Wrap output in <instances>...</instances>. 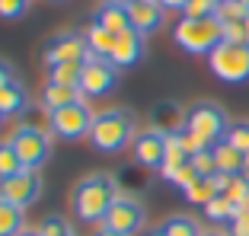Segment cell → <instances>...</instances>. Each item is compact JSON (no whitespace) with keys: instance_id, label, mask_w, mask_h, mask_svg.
<instances>
[{"instance_id":"6da1fadb","label":"cell","mask_w":249,"mask_h":236,"mask_svg":"<svg viewBox=\"0 0 249 236\" xmlns=\"http://www.w3.org/2000/svg\"><path fill=\"white\" fill-rule=\"evenodd\" d=\"M115 198H118L115 179H112L109 172H89V176H83L80 182L73 185V192H71V214L77 217L80 223L96 227V223L106 220V214H109V207H112Z\"/></svg>"},{"instance_id":"7a4b0ae2","label":"cell","mask_w":249,"mask_h":236,"mask_svg":"<svg viewBox=\"0 0 249 236\" xmlns=\"http://www.w3.org/2000/svg\"><path fill=\"white\" fill-rule=\"evenodd\" d=\"M134 137H138V118L131 109L115 105V109H103L93 115L89 144L99 153H122L124 147H131Z\"/></svg>"},{"instance_id":"3957f363","label":"cell","mask_w":249,"mask_h":236,"mask_svg":"<svg viewBox=\"0 0 249 236\" xmlns=\"http://www.w3.org/2000/svg\"><path fill=\"white\" fill-rule=\"evenodd\" d=\"M173 42L185 54H211L224 42V22L217 16H208V19H189V16H182L173 26Z\"/></svg>"},{"instance_id":"277c9868","label":"cell","mask_w":249,"mask_h":236,"mask_svg":"<svg viewBox=\"0 0 249 236\" xmlns=\"http://www.w3.org/2000/svg\"><path fill=\"white\" fill-rule=\"evenodd\" d=\"M93 115L96 112L89 109V99H80V102L61 105V109H52V134L54 140H83L89 137V128H93Z\"/></svg>"},{"instance_id":"5b68a950","label":"cell","mask_w":249,"mask_h":236,"mask_svg":"<svg viewBox=\"0 0 249 236\" xmlns=\"http://www.w3.org/2000/svg\"><path fill=\"white\" fill-rule=\"evenodd\" d=\"M208 67L220 83H243L249 80V42H220L211 54H208Z\"/></svg>"},{"instance_id":"8992f818","label":"cell","mask_w":249,"mask_h":236,"mask_svg":"<svg viewBox=\"0 0 249 236\" xmlns=\"http://www.w3.org/2000/svg\"><path fill=\"white\" fill-rule=\"evenodd\" d=\"M185 128L195 131L201 140H208L214 147L217 140H224V134L230 128V118L217 102H195L185 109Z\"/></svg>"},{"instance_id":"52a82bcc","label":"cell","mask_w":249,"mask_h":236,"mask_svg":"<svg viewBox=\"0 0 249 236\" xmlns=\"http://www.w3.org/2000/svg\"><path fill=\"white\" fill-rule=\"evenodd\" d=\"M52 134L48 131H38V128H26V125H16L13 134H10V144L16 147L22 166L26 169H42L48 156H52Z\"/></svg>"},{"instance_id":"ba28073f","label":"cell","mask_w":249,"mask_h":236,"mask_svg":"<svg viewBox=\"0 0 249 236\" xmlns=\"http://www.w3.org/2000/svg\"><path fill=\"white\" fill-rule=\"evenodd\" d=\"M118 86V67L109 58L89 54L83 61V77H80V93L87 99H103Z\"/></svg>"},{"instance_id":"9c48e42d","label":"cell","mask_w":249,"mask_h":236,"mask_svg":"<svg viewBox=\"0 0 249 236\" xmlns=\"http://www.w3.org/2000/svg\"><path fill=\"white\" fill-rule=\"evenodd\" d=\"M87 58H89L87 38H83V32H77V29L54 32V35L42 45L45 70H48V67H54V64H64V61H87Z\"/></svg>"},{"instance_id":"30bf717a","label":"cell","mask_w":249,"mask_h":236,"mask_svg":"<svg viewBox=\"0 0 249 236\" xmlns=\"http://www.w3.org/2000/svg\"><path fill=\"white\" fill-rule=\"evenodd\" d=\"M103 223L112 227V230H118V233H124V236H134V233L144 230L147 211H144V204H141V198H134V195H118V198L112 201V207H109V214H106Z\"/></svg>"},{"instance_id":"8fae6325","label":"cell","mask_w":249,"mask_h":236,"mask_svg":"<svg viewBox=\"0 0 249 236\" xmlns=\"http://www.w3.org/2000/svg\"><path fill=\"white\" fill-rule=\"evenodd\" d=\"M0 198H7L10 204L22 207V211L29 204H36L42 198V176H38V169H22L16 176L3 179L0 182Z\"/></svg>"},{"instance_id":"7c38bea8","label":"cell","mask_w":249,"mask_h":236,"mask_svg":"<svg viewBox=\"0 0 249 236\" xmlns=\"http://www.w3.org/2000/svg\"><path fill=\"white\" fill-rule=\"evenodd\" d=\"M134 163H141L144 169H160L166 160V134L157 128H141L138 137L131 140Z\"/></svg>"},{"instance_id":"4fadbf2b","label":"cell","mask_w":249,"mask_h":236,"mask_svg":"<svg viewBox=\"0 0 249 236\" xmlns=\"http://www.w3.org/2000/svg\"><path fill=\"white\" fill-rule=\"evenodd\" d=\"M128 16H131V29L141 32V35H154L157 29L166 19V10L160 7V0H134L128 7Z\"/></svg>"},{"instance_id":"5bb4252c","label":"cell","mask_w":249,"mask_h":236,"mask_svg":"<svg viewBox=\"0 0 249 236\" xmlns=\"http://www.w3.org/2000/svg\"><path fill=\"white\" fill-rule=\"evenodd\" d=\"M141 58H144V35H141V32H134V29L122 32V35L115 38V48H112L109 61L118 67V70H122V67H134Z\"/></svg>"},{"instance_id":"9a60e30c","label":"cell","mask_w":249,"mask_h":236,"mask_svg":"<svg viewBox=\"0 0 249 236\" xmlns=\"http://www.w3.org/2000/svg\"><path fill=\"white\" fill-rule=\"evenodd\" d=\"M150 169H144L141 163H122L115 172H112V179H115L118 185V195H144L147 185H150V176H147Z\"/></svg>"},{"instance_id":"2e32d148","label":"cell","mask_w":249,"mask_h":236,"mask_svg":"<svg viewBox=\"0 0 249 236\" xmlns=\"http://www.w3.org/2000/svg\"><path fill=\"white\" fill-rule=\"evenodd\" d=\"M89 22H93V26H103V29H109V32H115V35H122V32L131 29V16H128V7L106 3V0L93 10Z\"/></svg>"},{"instance_id":"e0dca14e","label":"cell","mask_w":249,"mask_h":236,"mask_svg":"<svg viewBox=\"0 0 249 236\" xmlns=\"http://www.w3.org/2000/svg\"><path fill=\"white\" fill-rule=\"evenodd\" d=\"M150 128L163 134H176L185 128V109L179 102H157L150 109Z\"/></svg>"},{"instance_id":"ac0fdd59","label":"cell","mask_w":249,"mask_h":236,"mask_svg":"<svg viewBox=\"0 0 249 236\" xmlns=\"http://www.w3.org/2000/svg\"><path fill=\"white\" fill-rule=\"evenodd\" d=\"M80 99H87L80 93V86H67V83H54V80H45L42 93H38V102H45L48 109H61V105L80 102Z\"/></svg>"},{"instance_id":"d6986e66","label":"cell","mask_w":249,"mask_h":236,"mask_svg":"<svg viewBox=\"0 0 249 236\" xmlns=\"http://www.w3.org/2000/svg\"><path fill=\"white\" fill-rule=\"evenodd\" d=\"M211 150H214V163H217V172H227V176H243V166H246V153H240L236 147H230L227 140H217Z\"/></svg>"},{"instance_id":"ffe728a7","label":"cell","mask_w":249,"mask_h":236,"mask_svg":"<svg viewBox=\"0 0 249 236\" xmlns=\"http://www.w3.org/2000/svg\"><path fill=\"white\" fill-rule=\"evenodd\" d=\"M26 105H29V93H26L19 77L10 80L7 86L0 89V112H3V115H19Z\"/></svg>"},{"instance_id":"44dd1931","label":"cell","mask_w":249,"mask_h":236,"mask_svg":"<svg viewBox=\"0 0 249 236\" xmlns=\"http://www.w3.org/2000/svg\"><path fill=\"white\" fill-rule=\"evenodd\" d=\"M83 38H87V48H89V54H99V58H109L112 54V48H115V32H109V29H103V26H93L89 22L87 29H83Z\"/></svg>"},{"instance_id":"7402d4cb","label":"cell","mask_w":249,"mask_h":236,"mask_svg":"<svg viewBox=\"0 0 249 236\" xmlns=\"http://www.w3.org/2000/svg\"><path fill=\"white\" fill-rule=\"evenodd\" d=\"M26 230V214L22 207L10 204L7 198H0V236H19Z\"/></svg>"},{"instance_id":"603a6c76","label":"cell","mask_w":249,"mask_h":236,"mask_svg":"<svg viewBox=\"0 0 249 236\" xmlns=\"http://www.w3.org/2000/svg\"><path fill=\"white\" fill-rule=\"evenodd\" d=\"M160 230L166 236H201L205 233L201 223H198L195 217H189V214H169L166 220L160 223Z\"/></svg>"},{"instance_id":"cb8c5ba5","label":"cell","mask_w":249,"mask_h":236,"mask_svg":"<svg viewBox=\"0 0 249 236\" xmlns=\"http://www.w3.org/2000/svg\"><path fill=\"white\" fill-rule=\"evenodd\" d=\"M19 125L26 128H38V131H48L52 128V109L45 102H29L19 112Z\"/></svg>"},{"instance_id":"d4e9b609","label":"cell","mask_w":249,"mask_h":236,"mask_svg":"<svg viewBox=\"0 0 249 236\" xmlns=\"http://www.w3.org/2000/svg\"><path fill=\"white\" fill-rule=\"evenodd\" d=\"M182 195H185V201H189V204H201V207H205V204H211V201L217 198L220 192H217V185H214V179H211V176H208V179L201 176L198 182H192Z\"/></svg>"},{"instance_id":"484cf974","label":"cell","mask_w":249,"mask_h":236,"mask_svg":"<svg viewBox=\"0 0 249 236\" xmlns=\"http://www.w3.org/2000/svg\"><path fill=\"white\" fill-rule=\"evenodd\" d=\"M80 77H83V61H64V64L48 67V80H54V83L80 86Z\"/></svg>"},{"instance_id":"4316f807","label":"cell","mask_w":249,"mask_h":236,"mask_svg":"<svg viewBox=\"0 0 249 236\" xmlns=\"http://www.w3.org/2000/svg\"><path fill=\"white\" fill-rule=\"evenodd\" d=\"M22 169H26V166H22L16 147L10 144V137L0 140V182H3V179H10V176H16V172H22Z\"/></svg>"},{"instance_id":"83f0119b","label":"cell","mask_w":249,"mask_h":236,"mask_svg":"<svg viewBox=\"0 0 249 236\" xmlns=\"http://www.w3.org/2000/svg\"><path fill=\"white\" fill-rule=\"evenodd\" d=\"M236 211H240V207H236L230 198H224V195H217L211 204H205V217L214 220V223H230L236 217Z\"/></svg>"},{"instance_id":"f1b7e54d","label":"cell","mask_w":249,"mask_h":236,"mask_svg":"<svg viewBox=\"0 0 249 236\" xmlns=\"http://www.w3.org/2000/svg\"><path fill=\"white\" fill-rule=\"evenodd\" d=\"M214 16L220 22H246L249 19V0H220Z\"/></svg>"},{"instance_id":"f546056e","label":"cell","mask_w":249,"mask_h":236,"mask_svg":"<svg viewBox=\"0 0 249 236\" xmlns=\"http://www.w3.org/2000/svg\"><path fill=\"white\" fill-rule=\"evenodd\" d=\"M36 227L42 230V236H67V233H73L71 220H67V217H61V214H45Z\"/></svg>"},{"instance_id":"4dcf8cb0","label":"cell","mask_w":249,"mask_h":236,"mask_svg":"<svg viewBox=\"0 0 249 236\" xmlns=\"http://www.w3.org/2000/svg\"><path fill=\"white\" fill-rule=\"evenodd\" d=\"M224 140H227L230 147H236L240 153H249V121H230Z\"/></svg>"},{"instance_id":"1f68e13d","label":"cell","mask_w":249,"mask_h":236,"mask_svg":"<svg viewBox=\"0 0 249 236\" xmlns=\"http://www.w3.org/2000/svg\"><path fill=\"white\" fill-rule=\"evenodd\" d=\"M220 195H224V198H230L236 207H243V201H246V195H249V179L246 176H233V179H230V185Z\"/></svg>"},{"instance_id":"d6a6232c","label":"cell","mask_w":249,"mask_h":236,"mask_svg":"<svg viewBox=\"0 0 249 236\" xmlns=\"http://www.w3.org/2000/svg\"><path fill=\"white\" fill-rule=\"evenodd\" d=\"M217 13V0H189V7L182 10V16L189 19H208Z\"/></svg>"},{"instance_id":"836d02e7","label":"cell","mask_w":249,"mask_h":236,"mask_svg":"<svg viewBox=\"0 0 249 236\" xmlns=\"http://www.w3.org/2000/svg\"><path fill=\"white\" fill-rule=\"evenodd\" d=\"M192 160V166H195L198 169V176H214V172H217V163H214V150L208 147V150H201V153H195V156H189Z\"/></svg>"},{"instance_id":"e575fe53","label":"cell","mask_w":249,"mask_h":236,"mask_svg":"<svg viewBox=\"0 0 249 236\" xmlns=\"http://www.w3.org/2000/svg\"><path fill=\"white\" fill-rule=\"evenodd\" d=\"M179 144H182V150H185L189 156H195V153H201V150L211 147L208 140H201L195 131H189V128H182V131H179Z\"/></svg>"},{"instance_id":"d590c367","label":"cell","mask_w":249,"mask_h":236,"mask_svg":"<svg viewBox=\"0 0 249 236\" xmlns=\"http://www.w3.org/2000/svg\"><path fill=\"white\" fill-rule=\"evenodd\" d=\"M198 179H201V176H198V169H195V166H192V160H189V163H185V166H179V169L173 172V176H169L166 182L179 185V188H182V192H185V188H189L192 182H198Z\"/></svg>"},{"instance_id":"8d00e7d4","label":"cell","mask_w":249,"mask_h":236,"mask_svg":"<svg viewBox=\"0 0 249 236\" xmlns=\"http://www.w3.org/2000/svg\"><path fill=\"white\" fill-rule=\"evenodd\" d=\"M224 42L246 45L249 42V26L246 22H224Z\"/></svg>"},{"instance_id":"74e56055","label":"cell","mask_w":249,"mask_h":236,"mask_svg":"<svg viewBox=\"0 0 249 236\" xmlns=\"http://www.w3.org/2000/svg\"><path fill=\"white\" fill-rule=\"evenodd\" d=\"M29 10V0H0V19H19Z\"/></svg>"},{"instance_id":"f35d334b","label":"cell","mask_w":249,"mask_h":236,"mask_svg":"<svg viewBox=\"0 0 249 236\" xmlns=\"http://www.w3.org/2000/svg\"><path fill=\"white\" fill-rule=\"evenodd\" d=\"M230 236H249V211L246 207H240L236 211V217L230 220V230H227Z\"/></svg>"},{"instance_id":"ab89813d","label":"cell","mask_w":249,"mask_h":236,"mask_svg":"<svg viewBox=\"0 0 249 236\" xmlns=\"http://www.w3.org/2000/svg\"><path fill=\"white\" fill-rule=\"evenodd\" d=\"M10 80H16V70H13V64H7V61L0 58V89L7 86Z\"/></svg>"},{"instance_id":"60d3db41","label":"cell","mask_w":249,"mask_h":236,"mask_svg":"<svg viewBox=\"0 0 249 236\" xmlns=\"http://www.w3.org/2000/svg\"><path fill=\"white\" fill-rule=\"evenodd\" d=\"M163 10H185L189 7V0H160Z\"/></svg>"},{"instance_id":"b9f144b4","label":"cell","mask_w":249,"mask_h":236,"mask_svg":"<svg viewBox=\"0 0 249 236\" xmlns=\"http://www.w3.org/2000/svg\"><path fill=\"white\" fill-rule=\"evenodd\" d=\"M89 236H124V233H118V230H112V227H106V223H99V227H96Z\"/></svg>"},{"instance_id":"7bdbcfd3","label":"cell","mask_w":249,"mask_h":236,"mask_svg":"<svg viewBox=\"0 0 249 236\" xmlns=\"http://www.w3.org/2000/svg\"><path fill=\"white\" fill-rule=\"evenodd\" d=\"M19 236H42V230H38V227H26Z\"/></svg>"},{"instance_id":"ee69618b","label":"cell","mask_w":249,"mask_h":236,"mask_svg":"<svg viewBox=\"0 0 249 236\" xmlns=\"http://www.w3.org/2000/svg\"><path fill=\"white\" fill-rule=\"evenodd\" d=\"M201 236H230V233H224V230H205Z\"/></svg>"},{"instance_id":"f6af8a7d","label":"cell","mask_w":249,"mask_h":236,"mask_svg":"<svg viewBox=\"0 0 249 236\" xmlns=\"http://www.w3.org/2000/svg\"><path fill=\"white\" fill-rule=\"evenodd\" d=\"M106 3H118V7H131L134 0H106Z\"/></svg>"},{"instance_id":"bcb514c9","label":"cell","mask_w":249,"mask_h":236,"mask_svg":"<svg viewBox=\"0 0 249 236\" xmlns=\"http://www.w3.org/2000/svg\"><path fill=\"white\" fill-rule=\"evenodd\" d=\"M144 236H166V233H163V230H160V227H157V230H147V233H144Z\"/></svg>"},{"instance_id":"7dc6e473","label":"cell","mask_w":249,"mask_h":236,"mask_svg":"<svg viewBox=\"0 0 249 236\" xmlns=\"http://www.w3.org/2000/svg\"><path fill=\"white\" fill-rule=\"evenodd\" d=\"M243 176L249 179V153H246V166H243Z\"/></svg>"},{"instance_id":"c3c4849f","label":"cell","mask_w":249,"mask_h":236,"mask_svg":"<svg viewBox=\"0 0 249 236\" xmlns=\"http://www.w3.org/2000/svg\"><path fill=\"white\" fill-rule=\"evenodd\" d=\"M243 207H246V211H249V195H246V201H243Z\"/></svg>"},{"instance_id":"681fc988","label":"cell","mask_w":249,"mask_h":236,"mask_svg":"<svg viewBox=\"0 0 249 236\" xmlns=\"http://www.w3.org/2000/svg\"><path fill=\"white\" fill-rule=\"evenodd\" d=\"M3 118H7V115H3V112H0V125H3Z\"/></svg>"},{"instance_id":"f907efd6","label":"cell","mask_w":249,"mask_h":236,"mask_svg":"<svg viewBox=\"0 0 249 236\" xmlns=\"http://www.w3.org/2000/svg\"><path fill=\"white\" fill-rule=\"evenodd\" d=\"M52 3H64V0H52Z\"/></svg>"},{"instance_id":"816d5d0a","label":"cell","mask_w":249,"mask_h":236,"mask_svg":"<svg viewBox=\"0 0 249 236\" xmlns=\"http://www.w3.org/2000/svg\"><path fill=\"white\" fill-rule=\"evenodd\" d=\"M67 236H77V233H67Z\"/></svg>"},{"instance_id":"f5cc1de1","label":"cell","mask_w":249,"mask_h":236,"mask_svg":"<svg viewBox=\"0 0 249 236\" xmlns=\"http://www.w3.org/2000/svg\"><path fill=\"white\" fill-rule=\"evenodd\" d=\"M217 3H220V0H217Z\"/></svg>"}]
</instances>
